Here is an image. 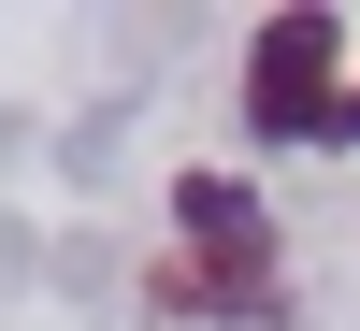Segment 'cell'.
<instances>
[{
  "label": "cell",
  "mask_w": 360,
  "mask_h": 331,
  "mask_svg": "<svg viewBox=\"0 0 360 331\" xmlns=\"http://www.w3.org/2000/svg\"><path fill=\"white\" fill-rule=\"evenodd\" d=\"M144 303L159 317H231V331L274 317V216H259L245 173H188L173 188V245L144 274Z\"/></svg>",
  "instance_id": "1"
},
{
  "label": "cell",
  "mask_w": 360,
  "mask_h": 331,
  "mask_svg": "<svg viewBox=\"0 0 360 331\" xmlns=\"http://www.w3.org/2000/svg\"><path fill=\"white\" fill-rule=\"evenodd\" d=\"M346 29L332 15H317V0H303V15H259V44H245V130L259 144H332L346 130Z\"/></svg>",
  "instance_id": "2"
},
{
  "label": "cell",
  "mask_w": 360,
  "mask_h": 331,
  "mask_svg": "<svg viewBox=\"0 0 360 331\" xmlns=\"http://www.w3.org/2000/svg\"><path fill=\"white\" fill-rule=\"evenodd\" d=\"M332 144H360V101H346V130H332Z\"/></svg>",
  "instance_id": "3"
}]
</instances>
